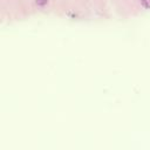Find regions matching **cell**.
<instances>
[{
	"label": "cell",
	"instance_id": "1",
	"mask_svg": "<svg viewBox=\"0 0 150 150\" xmlns=\"http://www.w3.org/2000/svg\"><path fill=\"white\" fill-rule=\"evenodd\" d=\"M47 1H48V0H36V4H38L39 6H45V5L47 4Z\"/></svg>",
	"mask_w": 150,
	"mask_h": 150
}]
</instances>
